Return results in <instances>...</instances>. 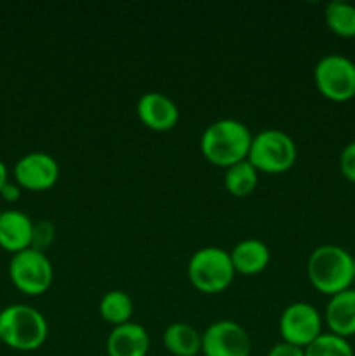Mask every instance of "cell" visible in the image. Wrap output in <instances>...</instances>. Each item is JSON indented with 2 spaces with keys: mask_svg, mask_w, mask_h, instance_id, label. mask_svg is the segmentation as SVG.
<instances>
[{
  "mask_svg": "<svg viewBox=\"0 0 355 356\" xmlns=\"http://www.w3.org/2000/svg\"><path fill=\"white\" fill-rule=\"evenodd\" d=\"M340 170L350 183L355 184V141L348 143L340 153Z\"/></svg>",
  "mask_w": 355,
  "mask_h": 356,
  "instance_id": "cell-22",
  "label": "cell"
},
{
  "mask_svg": "<svg viewBox=\"0 0 355 356\" xmlns=\"http://www.w3.org/2000/svg\"><path fill=\"white\" fill-rule=\"evenodd\" d=\"M305 356H355L354 348L345 337L336 334H320L305 348Z\"/></svg>",
  "mask_w": 355,
  "mask_h": 356,
  "instance_id": "cell-20",
  "label": "cell"
},
{
  "mask_svg": "<svg viewBox=\"0 0 355 356\" xmlns=\"http://www.w3.org/2000/svg\"><path fill=\"white\" fill-rule=\"evenodd\" d=\"M136 113L139 120L152 131H171L180 120V108L173 97L162 92H145L138 99Z\"/></svg>",
  "mask_w": 355,
  "mask_h": 356,
  "instance_id": "cell-11",
  "label": "cell"
},
{
  "mask_svg": "<svg viewBox=\"0 0 355 356\" xmlns=\"http://www.w3.org/2000/svg\"><path fill=\"white\" fill-rule=\"evenodd\" d=\"M258 172L249 160H240L225 170V186L233 197H247L258 184Z\"/></svg>",
  "mask_w": 355,
  "mask_h": 356,
  "instance_id": "cell-18",
  "label": "cell"
},
{
  "mask_svg": "<svg viewBox=\"0 0 355 356\" xmlns=\"http://www.w3.org/2000/svg\"><path fill=\"white\" fill-rule=\"evenodd\" d=\"M267 356H305V350L299 346H294V344L291 343L282 341V343L271 346Z\"/></svg>",
  "mask_w": 355,
  "mask_h": 356,
  "instance_id": "cell-23",
  "label": "cell"
},
{
  "mask_svg": "<svg viewBox=\"0 0 355 356\" xmlns=\"http://www.w3.org/2000/svg\"><path fill=\"white\" fill-rule=\"evenodd\" d=\"M306 273L313 287L331 298L352 287L355 280L354 256L343 247L326 243L312 250Z\"/></svg>",
  "mask_w": 355,
  "mask_h": 356,
  "instance_id": "cell-2",
  "label": "cell"
},
{
  "mask_svg": "<svg viewBox=\"0 0 355 356\" xmlns=\"http://www.w3.org/2000/svg\"><path fill=\"white\" fill-rule=\"evenodd\" d=\"M298 156L296 143L287 132L265 129L253 136L247 160L258 172L281 174L291 169Z\"/></svg>",
  "mask_w": 355,
  "mask_h": 356,
  "instance_id": "cell-5",
  "label": "cell"
},
{
  "mask_svg": "<svg viewBox=\"0 0 355 356\" xmlns=\"http://www.w3.org/2000/svg\"><path fill=\"white\" fill-rule=\"evenodd\" d=\"M108 356H146L150 351V336L139 323L127 322L113 327L106 339Z\"/></svg>",
  "mask_w": 355,
  "mask_h": 356,
  "instance_id": "cell-12",
  "label": "cell"
},
{
  "mask_svg": "<svg viewBox=\"0 0 355 356\" xmlns=\"http://www.w3.org/2000/svg\"><path fill=\"white\" fill-rule=\"evenodd\" d=\"M2 344H3V343H2V339H0V348H2Z\"/></svg>",
  "mask_w": 355,
  "mask_h": 356,
  "instance_id": "cell-27",
  "label": "cell"
},
{
  "mask_svg": "<svg viewBox=\"0 0 355 356\" xmlns=\"http://www.w3.org/2000/svg\"><path fill=\"white\" fill-rule=\"evenodd\" d=\"M327 28L340 37H355V6L347 0H333L324 9Z\"/></svg>",
  "mask_w": 355,
  "mask_h": 356,
  "instance_id": "cell-19",
  "label": "cell"
},
{
  "mask_svg": "<svg viewBox=\"0 0 355 356\" xmlns=\"http://www.w3.org/2000/svg\"><path fill=\"white\" fill-rule=\"evenodd\" d=\"M7 181H9L7 179V167H6V163L0 160V190H2L3 184H6Z\"/></svg>",
  "mask_w": 355,
  "mask_h": 356,
  "instance_id": "cell-25",
  "label": "cell"
},
{
  "mask_svg": "<svg viewBox=\"0 0 355 356\" xmlns=\"http://www.w3.org/2000/svg\"><path fill=\"white\" fill-rule=\"evenodd\" d=\"M204 356H249L251 337L240 323L233 320H218L202 332Z\"/></svg>",
  "mask_w": 355,
  "mask_h": 356,
  "instance_id": "cell-9",
  "label": "cell"
},
{
  "mask_svg": "<svg viewBox=\"0 0 355 356\" xmlns=\"http://www.w3.org/2000/svg\"><path fill=\"white\" fill-rule=\"evenodd\" d=\"M235 277L232 257L221 247H202L188 261V278L197 291L218 294L230 287Z\"/></svg>",
  "mask_w": 355,
  "mask_h": 356,
  "instance_id": "cell-4",
  "label": "cell"
},
{
  "mask_svg": "<svg viewBox=\"0 0 355 356\" xmlns=\"http://www.w3.org/2000/svg\"><path fill=\"white\" fill-rule=\"evenodd\" d=\"M56 236V228L49 219H42V221L33 222V233H31V249L40 250V252H45V250L51 247V243L54 242Z\"/></svg>",
  "mask_w": 355,
  "mask_h": 356,
  "instance_id": "cell-21",
  "label": "cell"
},
{
  "mask_svg": "<svg viewBox=\"0 0 355 356\" xmlns=\"http://www.w3.org/2000/svg\"><path fill=\"white\" fill-rule=\"evenodd\" d=\"M326 323L331 334L345 339L355 336V289L331 296L326 306Z\"/></svg>",
  "mask_w": 355,
  "mask_h": 356,
  "instance_id": "cell-14",
  "label": "cell"
},
{
  "mask_svg": "<svg viewBox=\"0 0 355 356\" xmlns=\"http://www.w3.org/2000/svg\"><path fill=\"white\" fill-rule=\"evenodd\" d=\"M33 221L24 212L9 209L0 212V247L7 252H21L31 245Z\"/></svg>",
  "mask_w": 355,
  "mask_h": 356,
  "instance_id": "cell-13",
  "label": "cell"
},
{
  "mask_svg": "<svg viewBox=\"0 0 355 356\" xmlns=\"http://www.w3.org/2000/svg\"><path fill=\"white\" fill-rule=\"evenodd\" d=\"M164 346L174 356L202 353V334L184 322H174L164 330Z\"/></svg>",
  "mask_w": 355,
  "mask_h": 356,
  "instance_id": "cell-16",
  "label": "cell"
},
{
  "mask_svg": "<svg viewBox=\"0 0 355 356\" xmlns=\"http://www.w3.org/2000/svg\"><path fill=\"white\" fill-rule=\"evenodd\" d=\"M100 313L104 322L115 327L122 325V323L131 322L132 313H134V302L127 292L110 291L101 298Z\"/></svg>",
  "mask_w": 355,
  "mask_h": 356,
  "instance_id": "cell-17",
  "label": "cell"
},
{
  "mask_svg": "<svg viewBox=\"0 0 355 356\" xmlns=\"http://www.w3.org/2000/svg\"><path fill=\"white\" fill-rule=\"evenodd\" d=\"M235 273L256 275L270 263V249L258 238H246L230 250Z\"/></svg>",
  "mask_w": 355,
  "mask_h": 356,
  "instance_id": "cell-15",
  "label": "cell"
},
{
  "mask_svg": "<svg viewBox=\"0 0 355 356\" xmlns=\"http://www.w3.org/2000/svg\"><path fill=\"white\" fill-rule=\"evenodd\" d=\"M253 134L244 122L221 118L207 125L200 138V152L211 163L230 167L247 159Z\"/></svg>",
  "mask_w": 355,
  "mask_h": 356,
  "instance_id": "cell-1",
  "label": "cell"
},
{
  "mask_svg": "<svg viewBox=\"0 0 355 356\" xmlns=\"http://www.w3.org/2000/svg\"><path fill=\"white\" fill-rule=\"evenodd\" d=\"M313 80L319 92L334 103L355 97V63L348 56H322L313 68Z\"/></svg>",
  "mask_w": 355,
  "mask_h": 356,
  "instance_id": "cell-6",
  "label": "cell"
},
{
  "mask_svg": "<svg viewBox=\"0 0 355 356\" xmlns=\"http://www.w3.org/2000/svg\"><path fill=\"white\" fill-rule=\"evenodd\" d=\"M354 275H355V257H354Z\"/></svg>",
  "mask_w": 355,
  "mask_h": 356,
  "instance_id": "cell-26",
  "label": "cell"
},
{
  "mask_svg": "<svg viewBox=\"0 0 355 356\" xmlns=\"http://www.w3.org/2000/svg\"><path fill=\"white\" fill-rule=\"evenodd\" d=\"M0 197H2L6 202H9V204L17 202L21 197V186L17 183H10V181H7V183L3 184L2 190H0Z\"/></svg>",
  "mask_w": 355,
  "mask_h": 356,
  "instance_id": "cell-24",
  "label": "cell"
},
{
  "mask_svg": "<svg viewBox=\"0 0 355 356\" xmlns=\"http://www.w3.org/2000/svg\"><path fill=\"white\" fill-rule=\"evenodd\" d=\"M59 177V165L45 152H31L21 156L14 165V179L21 188L31 191L49 190Z\"/></svg>",
  "mask_w": 355,
  "mask_h": 356,
  "instance_id": "cell-10",
  "label": "cell"
},
{
  "mask_svg": "<svg viewBox=\"0 0 355 356\" xmlns=\"http://www.w3.org/2000/svg\"><path fill=\"white\" fill-rule=\"evenodd\" d=\"M9 278L17 291L26 296H40L52 285L54 270L45 252L31 247L13 254L9 263Z\"/></svg>",
  "mask_w": 355,
  "mask_h": 356,
  "instance_id": "cell-7",
  "label": "cell"
},
{
  "mask_svg": "<svg viewBox=\"0 0 355 356\" xmlns=\"http://www.w3.org/2000/svg\"><path fill=\"white\" fill-rule=\"evenodd\" d=\"M47 320L31 306L10 305L0 312V339L13 350H38L47 339Z\"/></svg>",
  "mask_w": 355,
  "mask_h": 356,
  "instance_id": "cell-3",
  "label": "cell"
},
{
  "mask_svg": "<svg viewBox=\"0 0 355 356\" xmlns=\"http://www.w3.org/2000/svg\"><path fill=\"white\" fill-rule=\"evenodd\" d=\"M282 341L305 350L322 334V316L310 302H292L282 312L278 320Z\"/></svg>",
  "mask_w": 355,
  "mask_h": 356,
  "instance_id": "cell-8",
  "label": "cell"
}]
</instances>
